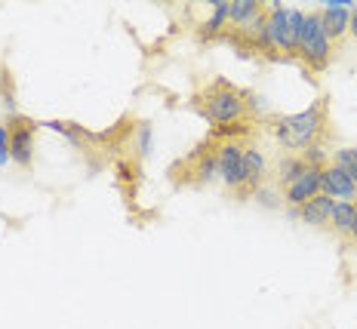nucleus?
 <instances>
[{
	"instance_id": "f257e3e1",
	"label": "nucleus",
	"mask_w": 357,
	"mask_h": 329,
	"mask_svg": "<svg viewBox=\"0 0 357 329\" xmlns=\"http://www.w3.org/2000/svg\"><path fill=\"white\" fill-rule=\"evenodd\" d=\"M271 136L278 139L280 148L293 154H302L308 148L326 145L330 132V102L314 99L311 108H305L302 114H287V117H271Z\"/></svg>"
},
{
	"instance_id": "f03ea898",
	"label": "nucleus",
	"mask_w": 357,
	"mask_h": 329,
	"mask_svg": "<svg viewBox=\"0 0 357 329\" xmlns=\"http://www.w3.org/2000/svg\"><path fill=\"white\" fill-rule=\"evenodd\" d=\"M191 108L200 117H206L213 126H228V123H247L252 108H256V95L247 89H237L225 77L210 80L200 93L191 99Z\"/></svg>"
},
{
	"instance_id": "7ed1b4c3",
	"label": "nucleus",
	"mask_w": 357,
	"mask_h": 329,
	"mask_svg": "<svg viewBox=\"0 0 357 329\" xmlns=\"http://www.w3.org/2000/svg\"><path fill=\"white\" fill-rule=\"evenodd\" d=\"M305 28L302 10L268 6L265 19V59H299V40Z\"/></svg>"
},
{
	"instance_id": "20e7f679",
	"label": "nucleus",
	"mask_w": 357,
	"mask_h": 329,
	"mask_svg": "<svg viewBox=\"0 0 357 329\" xmlns=\"http://www.w3.org/2000/svg\"><path fill=\"white\" fill-rule=\"evenodd\" d=\"M215 141L213 139H204L200 145H195L182 160H176L173 167L167 169L169 182L173 185H182V188H204L210 185L215 176Z\"/></svg>"
},
{
	"instance_id": "39448f33",
	"label": "nucleus",
	"mask_w": 357,
	"mask_h": 329,
	"mask_svg": "<svg viewBox=\"0 0 357 329\" xmlns=\"http://www.w3.org/2000/svg\"><path fill=\"white\" fill-rule=\"evenodd\" d=\"M333 56H336V43L326 37L321 10L317 13H305V28H302V40H299V62L305 65L308 74H321L330 68Z\"/></svg>"
},
{
	"instance_id": "423d86ee",
	"label": "nucleus",
	"mask_w": 357,
	"mask_h": 329,
	"mask_svg": "<svg viewBox=\"0 0 357 329\" xmlns=\"http://www.w3.org/2000/svg\"><path fill=\"white\" fill-rule=\"evenodd\" d=\"M37 130L40 123H34L31 117L10 114L6 117V136H10V160L19 169L34 167V148H37Z\"/></svg>"
},
{
	"instance_id": "0eeeda50",
	"label": "nucleus",
	"mask_w": 357,
	"mask_h": 329,
	"mask_svg": "<svg viewBox=\"0 0 357 329\" xmlns=\"http://www.w3.org/2000/svg\"><path fill=\"white\" fill-rule=\"evenodd\" d=\"M215 173L225 182V191L234 197L241 188V169H243V151H247L250 139H231V141H215Z\"/></svg>"
},
{
	"instance_id": "6e6552de",
	"label": "nucleus",
	"mask_w": 357,
	"mask_h": 329,
	"mask_svg": "<svg viewBox=\"0 0 357 329\" xmlns=\"http://www.w3.org/2000/svg\"><path fill=\"white\" fill-rule=\"evenodd\" d=\"M268 185V160L262 154V148H256L250 141L243 151V169H241V188L234 191V200H250L256 197Z\"/></svg>"
},
{
	"instance_id": "1a4fd4ad",
	"label": "nucleus",
	"mask_w": 357,
	"mask_h": 329,
	"mask_svg": "<svg viewBox=\"0 0 357 329\" xmlns=\"http://www.w3.org/2000/svg\"><path fill=\"white\" fill-rule=\"evenodd\" d=\"M321 191H324V167H308L296 182H289L287 188H280V200H284V206L289 209V215H296Z\"/></svg>"
},
{
	"instance_id": "9d476101",
	"label": "nucleus",
	"mask_w": 357,
	"mask_h": 329,
	"mask_svg": "<svg viewBox=\"0 0 357 329\" xmlns=\"http://www.w3.org/2000/svg\"><path fill=\"white\" fill-rule=\"evenodd\" d=\"M333 209H336V200L326 197V194L321 191L317 197H311L308 204H305L299 213H296V219H302L305 225H311V228H330Z\"/></svg>"
},
{
	"instance_id": "9b49d317",
	"label": "nucleus",
	"mask_w": 357,
	"mask_h": 329,
	"mask_svg": "<svg viewBox=\"0 0 357 329\" xmlns=\"http://www.w3.org/2000/svg\"><path fill=\"white\" fill-rule=\"evenodd\" d=\"M324 194L333 200H354L357 197V185L348 178L342 169H336L333 163L324 167Z\"/></svg>"
},
{
	"instance_id": "f8f14e48",
	"label": "nucleus",
	"mask_w": 357,
	"mask_h": 329,
	"mask_svg": "<svg viewBox=\"0 0 357 329\" xmlns=\"http://www.w3.org/2000/svg\"><path fill=\"white\" fill-rule=\"evenodd\" d=\"M321 22H324V31L333 43L339 47V40L348 34V25H351V10L348 6H324L321 10Z\"/></svg>"
},
{
	"instance_id": "ddd939ff",
	"label": "nucleus",
	"mask_w": 357,
	"mask_h": 329,
	"mask_svg": "<svg viewBox=\"0 0 357 329\" xmlns=\"http://www.w3.org/2000/svg\"><path fill=\"white\" fill-rule=\"evenodd\" d=\"M354 219H357V204L354 200H336V209H333V219H330V231L339 237L342 243H351Z\"/></svg>"
},
{
	"instance_id": "4468645a",
	"label": "nucleus",
	"mask_w": 357,
	"mask_h": 329,
	"mask_svg": "<svg viewBox=\"0 0 357 329\" xmlns=\"http://www.w3.org/2000/svg\"><path fill=\"white\" fill-rule=\"evenodd\" d=\"M262 13H265V3H259V0H234V3L228 6V25L250 28Z\"/></svg>"
},
{
	"instance_id": "2eb2a0df",
	"label": "nucleus",
	"mask_w": 357,
	"mask_h": 329,
	"mask_svg": "<svg viewBox=\"0 0 357 329\" xmlns=\"http://www.w3.org/2000/svg\"><path fill=\"white\" fill-rule=\"evenodd\" d=\"M228 6L225 0H213V16L200 25V40H222V34L228 31Z\"/></svg>"
},
{
	"instance_id": "dca6fc26",
	"label": "nucleus",
	"mask_w": 357,
	"mask_h": 329,
	"mask_svg": "<svg viewBox=\"0 0 357 329\" xmlns=\"http://www.w3.org/2000/svg\"><path fill=\"white\" fill-rule=\"evenodd\" d=\"M305 169H308V163H305L302 154H287L284 160L278 163V185H280V188H287V185L296 182Z\"/></svg>"
},
{
	"instance_id": "f3484780",
	"label": "nucleus",
	"mask_w": 357,
	"mask_h": 329,
	"mask_svg": "<svg viewBox=\"0 0 357 329\" xmlns=\"http://www.w3.org/2000/svg\"><path fill=\"white\" fill-rule=\"evenodd\" d=\"M330 163L336 169H342V173L357 185V148H339V151H333Z\"/></svg>"
},
{
	"instance_id": "a211bd4d",
	"label": "nucleus",
	"mask_w": 357,
	"mask_h": 329,
	"mask_svg": "<svg viewBox=\"0 0 357 329\" xmlns=\"http://www.w3.org/2000/svg\"><path fill=\"white\" fill-rule=\"evenodd\" d=\"M130 141H132V136H130ZM132 157L136 160H142V157H148V151H151V126H136V141H132Z\"/></svg>"
},
{
	"instance_id": "6ab92c4d",
	"label": "nucleus",
	"mask_w": 357,
	"mask_h": 329,
	"mask_svg": "<svg viewBox=\"0 0 357 329\" xmlns=\"http://www.w3.org/2000/svg\"><path fill=\"white\" fill-rule=\"evenodd\" d=\"M10 160V136H6V123H0V167Z\"/></svg>"
},
{
	"instance_id": "aec40b11",
	"label": "nucleus",
	"mask_w": 357,
	"mask_h": 329,
	"mask_svg": "<svg viewBox=\"0 0 357 329\" xmlns=\"http://www.w3.org/2000/svg\"><path fill=\"white\" fill-rule=\"evenodd\" d=\"M348 31H351V34L357 37V6L351 10V25H348Z\"/></svg>"
},
{
	"instance_id": "412c9836",
	"label": "nucleus",
	"mask_w": 357,
	"mask_h": 329,
	"mask_svg": "<svg viewBox=\"0 0 357 329\" xmlns=\"http://www.w3.org/2000/svg\"><path fill=\"white\" fill-rule=\"evenodd\" d=\"M351 243H357V219H354V231H351Z\"/></svg>"
},
{
	"instance_id": "4be33fe9",
	"label": "nucleus",
	"mask_w": 357,
	"mask_h": 329,
	"mask_svg": "<svg viewBox=\"0 0 357 329\" xmlns=\"http://www.w3.org/2000/svg\"><path fill=\"white\" fill-rule=\"evenodd\" d=\"M354 204H357V197H354Z\"/></svg>"
}]
</instances>
